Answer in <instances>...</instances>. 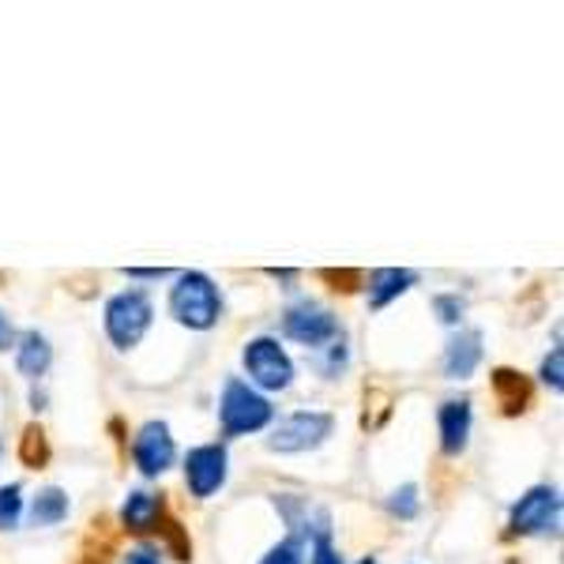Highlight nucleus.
<instances>
[{
	"label": "nucleus",
	"mask_w": 564,
	"mask_h": 564,
	"mask_svg": "<svg viewBox=\"0 0 564 564\" xmlns=\"http://www.w3.org/2000/svg\"><path fill=\"white\" fill-rule=\"evenodd\" d=\"M282 335H286V339H294V343H302V347L321 350L324 343L339 339V321H335L324 305L297 302V305H290L286 313H282Z\"/></svg>",
	"instance_id": "nucleus-6"
},
{
	"label": "nucleus",
	"mask_w": 564,
	"mask_h": 564,
	"mask_svg": "<svg viewBox=\"0 0 564 564\" xmlns=\"http://www.w3.org/2000/svg\"><path fill=\"white\" fill-rule=\"evenodd\" d=\"M332 430H335V417L332 414H324V411H297V414H286L275 425V430H271L268 448L282 452V456L321 448L327 436H332Z\"/></svg>",
	"instance_id": "nucleus-4"
},
{
	"label": "nucleus",
	"mask_w": 564,
	"mask_h": 564,
	"mask_svg": "<svg viewBox=\"0 0 564 564\" xmlns=\"http://www.w3.org/2000/svg\"><path fill=\"white\" fill-rule=\"evenodd\" d=\"M561 520V497L553 486H534L516 500L512 534H545Z\"/></svg>",
	"instance_id": "nucleus-7"
},
{
	"label": "nucleus",
	"mask_w": 564,
	"mask_h": 564,
	"mask_svg": "<svg viewBox=\"0 0 564 564\" xmlns=\"http://www.w3.org/2000/svg\"><path fill=\"white\" fill-rule=\"evenodd\" d=\"M226 463H230V456H226L223 444H204V448L188 452L185 481H188V489H193V497L207 500L226 486Z\"/></svg>",
	"instance_id": "nucleus-9"
},
{
	"label": "nucleus",
	"mask_w": 564,
	"mask_h": 564,
	"mask_svg": "<svg viewBox=\"0 0 564 564\" xmlns=\"http://www.w3.org/2000/svg\"><path fill=\"white\" fill-rule=\"evenodd\" d=\"M124 564H162V557H159V550H154V545H140V550L129 553V561H124Z\"/></svg>",
	"instance_id": "nucleus-24"
},
{
	"label": "nucleus",
	"mask_w": 564,
	"mask_h": 564,
	"mask_svg": "<svg viewBox=\"0 0 564 564\" xmlns=\"http://www.w3.org/2000/svg\"><path fill=\"white\" fill-rule=\"evenodd\" d=\"M50 361H53L50 339H45V335H39V332H26L23 339H20V347H15V366H20L23 377H31V380L45 377Z\"/></svg>",
	"instance_id": "nucleus-13"
},
{
	"label": "nucleus",
	"mask_w": 564,
	"mask_h": 564,
	"mask_svg": "<svg viewBox=\"0 0 564 564\" xmlns=\"http://www.w3.org/2000/svg\"><path fill=\"white\" fill-rule=\"evenodd\" d=\"M436 316H441V324H459L463 321V308H467V302H463L459 294H444L433 302Z\"/></svg>",
	"instance_id": "nucleus-20"
},
{
	"label": "nucleus",
	"mask_w": 564,
	"mask_h": 564,
	"mask_svg": "<svg viewBox=\"0 0 564 564\" xmlns=\"http://www.w3.org/2000/svg\"><path fill=\"white\" fill-rule=\"evenodd\" d=\"M388 508L399 516V520H414L417 508H422V500H417V486H399L395 494L388 497Z\"/></svg>",
	"instance_id": "nucleus-19"
},
{
	"label": "nucleus",
	"mask_w": 564,
	"mask_h": 564,
	"mask_svg": "<svg viewBox=\"0 0 564 564\" xmlns=\"http://www.w3.org/2000/svg\"><path fill=\"white\" fill-rule=\"evenodd\" d=\"M129 275H132V279H162V275H170V271H166V268H148V271L132 268Z\"/></svg>",
	"instance_id": "nucleus-26"
},
{
	"label": "nucleus",
	"mask_w": 564,
	"mask_h": 564,
	"mask_svg": "<svg viewBox=\"0 0 564 564\" xmlns=\"http://www.w3.org/2000/svg\"><path fill=\"white\" fill-rule=\"evenodd\" d=\"M151 297L143 290H124V294L109 297L106 302V335L117 350H132L140 347V339L151 327Z\"/></svg>",
	"instance_id": "nucleus-3"
},
{
	"label": "nucleus",
	"mask_w": 564,
	"mask_h": 564,
	"mask_svg": "<svg viewBox=\"0 0 564 564\" xmlns=\"http://www.w3.org/2000/svg\"><path fill=\"white\" fill-rule=\"evenodd\" d=\"M494 391L500 399V406H505V414H520L527 403H531V384H527V377L512 369H497L494 372Z\"/></svg>",
	"instance_id": "nucleus-15"
},
{
	"label": "nucleus",
	"mask_w": 564,
	"mask_h": 564,
	"mask_svg": "<svg viewBox=\"0 0 564 564\" xmlns=\"http://www.w3.org/2000/svg\"><path fill=\"white\" fill-rule=\"evenodd\" d=\"M417 282L414 271L406 268H380L369 275V308H384L388 302H395L399 294H406Z\"/></svg>",
	"instance_id": "nucleus-12"
},
{
	"label": "nucleus",
	"mask_w": 564,
	"mask_h": 564,
	"mask_svg": "<svg viewBox=\"0 0 564 564\" xmlns=\"http://www.w3.org/2000/svg\"><path fill=\"white\" fill-rule=\"evenodd\" d=\"M241 361H245L249 380L263 391H282L294 380V361H290V354L282 350L279 339H271V335H260V339L245 343Z\"/></svg>",
	"instance_id": "nucleus-5"
},
{
	"label": "nucleus",
	"mask_w": 564,
	"mask_h": 564,
	"mask_svg": "<svg viewBox=\"0 0 564 564\" xmlns=\"http://www.w3.org/2000/svg\"><path fill=\"white\" fill-rule=\"evenodd\" d=\"M260 564H302V545H297L294 539H290V542H279L275 550H271Z\"/></svg>",
	"instance_id": "nucleus-21"
},
{
	"label": "nucleus",
	"mask_w": 564,
	"mask_h": 564,
	"mask_svg": "<svg viewBox=\"0 0 564 564\" xmlns=\"http://www.w3.org/2000/svg\"><path fill=\"white\" fill-rule=\"evenodd\" d=\"M313 564H343V557L335 553L332 539H327V531H321L313 539Z\"/></svg>",
	"instance_id": "nucleus-23"
},
{
	"label": "nucleus",
	"mask_w": 564,
	"mask_h": 564,
	"mask_svg": "<svg viewBox=\"0 0 564 564\" xmlns=\"http://www.w3.org/2000/svg\"><path fill=\"white\" fill-rule=\"evenodd\" d=\"M361 564H377V561H372V557H366V561H361Z\"/></svg>",
	"instance_id": "nucleus-27"
},
{
	"label": "nucleus",
	"mask_w": 564,
	"mask_h": 564,
	"mask_svg": "<svg viewBox=\"0 0 564 564\" xmlns=\"http://www.w3.org/2000/svg\"><path fill=\"white\" fill-rule=\"evenodd\" d=\"M8 347H15V327L4 313H0V350H8Z\"/></svg>",
	"instance_id": "nucleus-25"
},
{
	"label": "nucleus",
	"mask_w": 564,
	"mask_h": 564,
	"mask_svg": "<svg viewBox=\"0 0 564 564\" xmlns=\"http://www.w3.org/2000/svg\"><path fill=\"white\" fill-rule=\"evenodd\" d=\"M23 516V489L20 486H4L0 489V531L15 527Z\"/></svg>",
	"instance_id": "nucleus-18"
},
{
	"label": "nucleus",
	"mask_w": 564,
	"mask_h": 564,
	"mask_svg": "<svg viewBox=\"0 0 564 564\" xmlns=\"http://www.w3.org/2000/svg\"><path fill=\"white\" fill-rule=\"evenodd\" d=\"M436 422H441V448L444 456H459L463 448H467V436H470V403L467 399H448V403L441 406V414H436Z\"/></svg>",
	"instance_id": "nucleus-10"
},
{
	"label": "nucleus",
	"mask_w": 564,
	"mask_h": 564,
	"mask_svg": "<svg viewBox=\"0 0 564 564\" xmlns=\"http://www.w3.org/2000/svg\"><path fill=\"white\" fill-rule=\"evenodd\" d=\"M170 313L177 324L193 327V332H207L223 316V294H218L215 279L204 271H185L177 286L170 290Z\"/></svg>",
	"instance_id": "nucleus-1"
},
{
	"label": "nucleus",
	"mask_w": 564,
	"mask_h": 564,
	"mask_svg": "<svg viewBox=\"0 0 564 564\" xmlns=\"http://www.w3.org/2000/svg\"><path fill=\"white\" fill-rule=\"evenodd\" d=\"M20 456H23L26 467H42V463L50 459V444H45V433L39 430V425H31V430L23 433Z\"/></svg>",
	"instance_id": "nucleus-17"
},
{
	"label": "nucleus",
	"mask_w": 564,
	"mask_h": 564,
	"mask_svg": "<svg viewBox=\"0 0 564 564\" xmlns=\"http://www.w3.org/2000/svg\"><path fill=\"white\" fill-rule=\"evenodd\" d=\"M561 372H564V350H553L550 358L542 361V380H545V384H550L553 391H561V384H564Z\"/></svg>",
	"instance_id": "nucleus-22"
},
{
	"label": "nucleus",
	"mask_w": 564,
	"mask_h": 564,
	"mask_svg": "<svg viewBox=\"0 0 564 564\" xmlns=\"http://www.w3.org/2000/svg\"><path fill=\"white\" fill-rule=\"evenodd\" d=\"M174 456H177V448H174V436H170L166 422H148L135 433L132 459H135V467H140V475H148V478L166 475Z\"/></svg>",
	"instance_id": "nucleus-8"
},
{
	"label": "nucleus",
	"mask_w": 564,
	"mask_h": 564,
	"mask_svg": "<svg viewBox=\"0 0 564 564\" xmlns=\"http://www.w3.org/2000/svg\"><path fill=\"white\" fill-rule=\"evenodd\" d=\"M121 520H124V527H129V531H135V534L151 531V527L162 520V500H159V497H151V494H143V489H135V494H129V500H124Z\"/></svg>",
	"instance_id": "nucleus-14"
},
{
	"label": "nucleus",
	"mask_w": 564,
	"mask_h": 564,
	"mask_svg": "<svg viewBox=\"0 0 564 564\" xmlns=\"http://www.w3.org/2000/svg\"><path fill=\"white\" fill-rule=\"evenodd\" d=\"M275 417V406L268 403V395H260L252 384L245 380H226L223 388V403H218V422H223L226 436H245V433H260L263 425Z\"/></svg>",
	"instance_id": "nucleus-2"
},
{
	"label": "nucleus",
	"mask_w": 564,
	"mask_h": 564,
	"mask_svg": "<svg viewBox=\"0 0 564 564\" xmlns=\"http://www.w3.org/2000/svg\"><path fill=\"white\" fill-rule=\"evenodd\" d=\"M65 516H68V494H65V489L50 486V489H42V494L34 497V505H31V523L34 527H57Z\"/></svg>",
	"instance_id": "nucleus-16"
},
{
	"label": "nucleus",
	"mask_w": 564,
	"mask_h": 564,
	"mask_svg": "<svg viewBox=\"0 0 564 564\" xmlns=\"http://www.w3.org/2000/svg\"><path fill=\"white\" fill-rule=\"evenodd\" d=\"M481 361V332H459L444 347V372L448 380H470Z\"/></svg>",
	"instance_id": "nucleus-11"
},
{
	"label": "nucleus",
	"mask_w": 564,
	"mask_h": 564,
	"mask_svg": "<svg viewBox=\"0 0 564 564\" xmlns=\"http://www.w3.org/2000/svg\"><path fill=\"white\" fill-rule=\"evenodd\" d=\"M0 452H4V448H0Z\"/></svg>",
	"instance_id": "nucleus-28"
}]
</instances>
